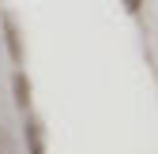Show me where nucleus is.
<instances>
[{
	"label": "nucleus",
	"mask_w": 158,
	"mask_h": 154,
	"mask_svg": "<svg viewBox=\"0 0 158 154\" xmlns=\"http://www.w3.org/2000/svg\"><path fill=\"white\" fill-rule=\"evenodd\" d=\"M143 4H147V0H124V11H128V15H139Z\"/></svg>",
	"instance_id": "obj_5"
},
{
	"label": "nucleus",
	"mask_w": 158,
	"mask_h": 154,
	"mask_svg": "<svg viewBox=\"0 0 158 154\" xmlns=\"http://www.w3.org/2000/svg\"><path fill=\"white\" fill-rule=\"evenodd\" d=\"M0 23H4V45H8V56H11V64H23V38H19V26H15V19H11V15H4Z\"/></svg>",
	"instance_id": "obj_1"
},
{
	"label": "nucleus",
	"mask_w": 158,
	"mask_h": 154,
	"mask_svg": "<svg viewBox=\"0 0 158 154\" xmlns=\"http://www.w3.org/2000/svg\"><path fill=\"white\" fill-rule=\"evenodd\" d=\"M11 90H15V105H19V113L27 117V109H30V79H27L23 68L11 75Z\"/></svg>",
	"instance_id": "obj_2"
},
{
	"label": "nucleus",
	"mask_w": 158,
	"mask_h": 154,
	"mask_svg": "<svg viewBox=\"0 0 158 154\" xmlns=\"http://www.w3.org/2000/svg\"><path fill=\"white\" fill-rule=\"evenodd\" d=\"M27 154H45V128L34 117H27Z\"/></svg>",
	"instance_id": "obj_3"
},
{
	"label": "nucleus",
	"mask_w": 158,
	"mask_h": 154,
	"mask_svg": "<svg viewBox=\"0 0 158 154\" xmlns=\"http://www.w3.org/2000/svg\"><path fill=\"white\" fill-rule=\"evenodd\" d=\"M0 154H15V143H11V136H8L4 124H0Z\"/></svg>",
	"instance_id": "obj_4"
}]
</instances>
